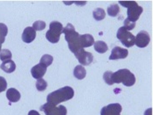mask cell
I'll list each match as a JSON object with an SVG mask.
<instances>
[{
  "label": "cell",
  "mask_w": 153,
  "mask_h": 115,
  "mask_svg": "<svg viewBox=\"0 0 153 115\" xmlns=\"http://www.w3.org/2000/svg\"><path fill=\"white\" fill-rule=\"evenodd\" d=\"M120 11V8L117 4L110 5L107 8V11L108 15L111 16L115 17L117 16Z\"/></svg>",
  "instance_id": "obj_20"
},
{
  "label": "cell",
  "mask_w": 153,
  "mask_h": 115,
  "mask_svg": "<svg viewBox=\"0 0 153 115\" xmlns=\"http://www.w3.org/2000/svg\"><path fill=\"white\" fill-rule=\"evenodd\" d=\"M63 29L62 24L57 21H53L49 25V29L46 33V37L50 42L55 43L59 41Z\"/></svg>",
  "instance_id": "obj_5"
},
{
  "label": "cell",
  "mask_w": 153,
  "mask_h": 115,
  "mask_svg": "<svg viewBox=\"0 0 153 115\" xmlns=\"http://www.w3.org/2000/svg\"><path fill=\"white\" fill-rule=\"evenodd\" d=\"M12 54L11 51L8 49H4L0 51V59L3 62L11 59Z\"/></svg>",
  "instance_id": "obj_21"
},
{
  "label": "cell",
  "mask_w": 153,
  "mask_h": 115,
  "mask_svg": "<svg viewBox=\"0 0 153 115\" xmlns=\"http://www.w3.org/2000/svg\"><path fill=\"white\" fill-rule=\"evenodd\" d=\"M28 115H40L39 112L34 110H31L30 111Z\"/></svg>",
  "instance_id": "obj_28"
},
{
  "label": "cell",
  "mask_w": 153,
  "mask_h": 115,
  "mask_svg": "<svg viewBox=\"0 0 153 115\" xmlns=\"http://www.w3.org/2000/svg\"><path fill=\"white\" fill-rule=\"evenodd\" d=\"M47 68L45 65L40 62L34 66L31 70L32 76L37 79L41 78L45 73Z\"/></svg>",
  "instance_id": "obj_12"
},
{
  "label": "cell",
  "mask_w": 153,
  "mask_h": 115,
  "mask_svg": "<svg viewBox=\"0 0 153 115\" xmlns=\"http://www.w3.org/2000/svg\"><path fill=\"white\" fill-rule=\"evenodd\" d=\"M74 54L79 63L84 65H88L93 60L92 53L85 51L83 48L79 50Z\"/></svg>",
  "instance_id": "obj_8"
},
{
  "label": "cell",
  "mask_w": 153,
  "mask_h": 115,
  "mask_svg": "<svg viewBox=\"0 0 153 115\" xmlns=\"http://www.w3.org/2000/svg\"><path fill=\"white\" fill-rule=\"evenodd\" d=\"M0 68L5 72L10 73L15 70L16 65L13 61L9 59L3 61Z\"/></svg>",
  "instance_id": "obj_16"
},
{
  "label": "cell",
  "mask_w": 153,
  "mask_h": 115,
  "mask_svg": "<svg viewBox=\"0 0 153 115\" xmlns=\"http://www.w3.org/2000/svg\"><path fill=\"white\" fill-rule=\"evenodd\" d=\"M36 35V32L33 28L28 26L24 30L22 35V39L25 42L30 43L35 39Z\"/></svg>",
  "instance_id": "obj_13"
},
{
  "label": "cell",
  "mask_w": 153,
  "mask_h": 115,
  "mask_svg": "<svg viewBox=\"0 0 153 115\" xmlns=\"http://www.w3.org/2000/svg\"><path fill=\"white\" fill-rule=\"evenodd\" d=\"M53 60V58L51 56L45 54L42 56L40 62L43 64L47 67L52 63Z\"/></svg>",
  "instance_id": "obj_22"
},
{
  "label": "cell",
  "mask_w": 153,
  "mask_h": 115,
  "mask_svg": "<svg viewBox=\"0 0 153 115\" xmlns=\"http://www.w3.org/2000/svg\"><path fill=\"white\" fill-rule=\"evenodd\" d=\"M103 78L105 82L110 85L114 83H122L126 86H131L134 85L136 81L134 74L127 69H120L114 73L107 71L104 73Z\"/></svg>",
  "instance_id": "obj_1"
},
{
  "label": "cell",
  "mask_w": 153,
  "mask_h": 115,
  "mask_svg": "<svg viewBox=\"0 0 153 115\" xmlns=\"http://www.w3.org/2000/svg\"><path fill=\"white\" fill-rule=\"evenodd\" d=\"M93 16L97 20L99 21L103 19L105 16V11L101 8L95 9L93 12Z\"/></svg>",
  "instance_id": "obj_19"
},
{
  "label": "cell",
  "mask_w": 153,
  "mask_h": 115,
  "mask_svg": "<svg viewBox=\"0 0 153 115\" xmlns=\"http://www.w3.org/2000/svg\"><path fill=\"white\" fill-rule=\"evenodd\" d=\"M118 2L121 5L128 8L127 18L131 21L135 22L142 13L143 8L138 5L135 1H124Z\"/></svg>",
  "instance_id": "obj_4"
},
{
  "label": "cell",
  "mask_w": 153,
  "mask_h": 115,
  "mask_svg": "<svg viewBox=\"0 0 153 115\" xmlns=\"http://www.w3.org/2000/svg\"><path fill=\"white\" fill-rule=\"evenodd\" d=\"M128 54V51L127 49L119 47H116L112 50L109 59L110 60H116L124 59Z\"/></svg>",
  "instance_id": "obj_11"
},
{
  "label": "cell",
  "mask_w": 153,
  "mask_h": 115,
  "mask_svg": "<svg viewBox=\"0 0 153 115\" xmlns=\"http://www.w3.org/2000/svg\"><path fill=\"white\" fill-rule=\"evenodd\" d=\"M124 26L127 30H130L134 28L136 23L130 21L127 18L124 21Z\"/></svg>",
  "instance_id": "obj_25"
},
{
  "label": "cell",
  "mask_w": 153,
  "mask_h": 115,
  "mask_svg": "<svg viewBox=\"0 0 153 115\" xmlns=\"http://www.w3.org/2000/svg\"><path fill=\"white\" fill-rule=\"evenodd\" d=\"M122 107L118 103L109 104L103 107L100 112L101 115H120Z\"/></svg>",
  "instance_id": "obj_9"
},
{
  "label": "cell",
  "mask_w": 153,
  "mask_h": 115,
  "mask_svg": "<svg viewBox=\"0 0 153 115\" xmlns=\"http://www.w3.org/2000/svg\"><path fill=\"white\" fill-rule=\"evenodd\" d=\"M94 47L96 51L100 53H105L108 49L107 45L105 42L101 41H96L94 43Z\"/></svg>",
  "instance_id": "obj_18"
},
{
  "label": "cell",
  "mask_w": 153,
  "mask_h": 115,
  "mask_svg": "<svg viewBox=\"0 0 153 115\" xmlns=\"http://www.w3.org/2000/svg\"><path fill=\"white\" fill-rule=\"evenodd\" d=\"M62 32L65 34V38L68 44L70 50L74 53L79 50L83 48L79 43L80 35L75 30L74 26L71 23H68L63 29Z\"/></svg>",
  "instance_id": "obj_3"
},
{
  "label": "cell",
  "mask_w": 153,
  "mask_h": 115,
  "mask_svg": "<svg viewBox=\"0 0 153 115\" xmlns=\"http://www.w3.org/2000/svg\"><path fill=\"white\" fill-rule=\"evenodd\" d=\"M46 23L43 21L38 20L34 23L33 25V29L36 30L40 31L44 29L45 27Z\"/></svg>",
  "instance_id": "obj_24"
},
{
  "label": "cell",
  "mask_w": 153,
  "mask_h": 115,
  "mask_svg": "<svg viewBox=\"0 0 153 115\" xmlns=\"http://www.w3.org/2000/svg\"><path fill=\"white\" fill-rule=\"evenodd\" d=\"M47 86L46 82L42 78L38 80L36 83V87L39 91H42L45 90Z\"/></svg>",
  "instance_id": "obj_23"
},
{
  "label": "cell",
  "mask_w": 153,
  "mask_h": 115,
  "mask_svg": "<svg viewBox=\"0 0 153 115\" xmlns=\"http://www.w3.org/2000/svg\"><path fill=\"white\" fill-rule=\"evenodd\" d=\"M79 43L82 48L91 46L94 43V39L92 36L89 34L80 35Z\"/></svg>",
  "instance_id": "obj_14"
},
{
  "label": "cell",
  "mask_w": 153,
  "mask_h": 115,
  "mask_svg": "<svg viewBox=\"0 0 153 115\" xmlns=\"http://www.w3.org/2000/svg\"><path fill=\"white\" fill-rule=\"evenodd\" d=\"M40 111H44L46 115H66L67 110L63 105L56 107L51 103L47 102L40 107Z\"/></svg>",
  "instance_id": "obj_7"
},
{
  "label": "cell",
  "mask_w": 153,
  "mask_h": 115,
  "mask_svg": "<svg viewBox=\"0 0 153 115\" xmlns=\"http://www.w3.org/2000/svg\"><path fill=\"white\" fill-rule=\"evenodd\" d=\"M74 95V92L72 88L65 86L50 93L47 96V100L48 102L56 105L71 99Z\"/></svg>",
  "instance_id": "obj_2"
},
{
  "label": "cell",
  "mask_w": 153,
  "mask_h": 115,
  "mask_svg": "<svg viewBox=\"0 0 153 115\" xmlns=\"http://www.w3.org/2000/svg\"><path fill=\"white\" fill-rule=\"evenodd\" d=\"M6 96L10 101L13 102H17L21 98L20 92L17 89L13 88H10L7 90Z\"/></svg>",
  "instance_id": "obj_15"
},
{
  "label": "cell",
  "mask_w": 153,
  "mask_h": 115,
  "mask_svg": "<svg viewBox=\"0 0 153 115\" xmlns=\"http://www.w3.org/2000/svg\"><path fill=\"white\" fill-rule=\"evenodd\" d=\"M86 71L85 68L81 65H77L74 71V74L75 77L79 80H82L85 77Z\"/></svg>",
  "instance_id": "obj_17"
},
{
  "label": "cell",
  "mask_w": 153,
  "mask_h": 115,
  "mask_svg": "<svg viewBox=\"0 0 153 115\" xmlns=\"http://www.w3.org/2000/svg\"><path fill=\"white\" fill-rule=\"evenodd\" d=\"M117 37L125 47H129L134 44L135 37L128 31L124 26H122L118 30Z\"/></svg>",
  "instance_id": "obj_6"
},
{
  "label": "cell",
  "mask_w": 153,
  "mask_h": 115,
  "mask_svg": "<svg viewBox=\"0 0 153 115\" xmlns=\"http://www.w3.org/2000/svg\"><path fill=\"white\" fill-rule=\"evenodd\" d=\"M8 33V28L4 23H0V34L5 37Z\"/></svg>",
  "instance_id": "obj_27"
},
{
  "label": "cell",
  "mask_w": 153,
  "mask_h": 115,
  "mask_svg": "<svg viewBox=\"0 0 153 115\" xmlns=\"http://www.w3.org/2000/svg\"><path fill=\"white\" fill-rule=\"evenodd\" d=\"M150 40V37L148 33L145 31H142L137 35L135 43L138 47L143 48L148 44Z\"/></svg>",
  "instance_id": "obj_10"
},
{
  "label": "cell",
  "mask_w": 153,
  "mask_h": 115,
  "mask_svg": "<svg viewBox=\"0 0 153 115\" xmlns=\"http://www.w3.org/2000/svg\"><path fill=\"white\" fill-rule=\"evenodd\" d=\"M7 84L5 78L0 76V93L4 91L7 88Z\"/></svg>",
  "instance_id": "obj_26"
}]
</instances>
